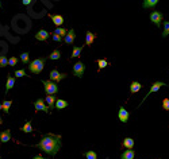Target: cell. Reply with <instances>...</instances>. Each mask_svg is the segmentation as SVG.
Segmentation results:
<instances>
[{
  "label": "cell",
  "instance_id": "obj_25",
  "mask_svg": "<svg viewBox=\"0 0 169 159\" xmlns=\"http://www.w3.org/2000/svg\"><path fill=\"white\" fill-rule=\"evenodd\" d=\"M54 34H58L60 37H65V35L68 34V30L64 29V27H57V29L54 30Z\"/></svg>",
  "mask_w": 169,
  "mask_h": 159
},
{
  "label": "cell",
  "instance_id": "obj_17",
  "mask_svg": "<svg viewBox=\"0 0 169 159\" xmlns=\"http://www.w3.org/2000/svg\"><path fill=\"white\" fill-rule=\"evenodd\" d=\"M10 139H11V131L10 130H6L4 132L0 134V142H1V143H6V142H8Z\"/></svg>",
  "mask_w": 169,
  "mask_h": 159
},
{
  "label": "cell",
  "instance_id": "obj_27",
  "mask_svg": "<svg viewBox=\"0 0 169 159\" xmlns=\"http://www.w3.org/2000/svg\"><path fill=\"white\" fill-rule=\"evenodd\" d=\"M84 156L87 159H98V154L95 151H87V153H84Z\"/></svg>",
  "mask_w": 169,
  "mask_h": 159
},
{
  "label": "cell",
  "instance_id": "obj_18",
  "mask_svg": "<svg viewBox=\"0 0 169 159\" xmlns=\"http://www.w3.org/2000/svg\"><path fill=\"white\" fill-rule=\"evenodd\" d=\"M95 41V34L91 31H87V35H85V45L87 46H91Z\"/></svg>",
  "mask_w": 169,
  "mask_h": 159
},
{
  "label": "cell",
  "instance_id": "obj_38",
  "mask_svg": "<svg viewBox=\"0 0 169 159\" xmlns=\"http://www.w3.org/2000/svg\"><path fill=\"white\" fill-rule=\"evenodd\" d=\"M3 124V120H1V117H0V125Z\"/></svg>",
  "mask_w": 169,
  "mask_h": 159
},
{
  "label": "cell",
  "instance_id": "obj_42",
  "mask_svg": "<svg viewBox=\"0 0 169 159\" xmlns=\"http://www.w3.org/2000/svg\"><path fill=\"white\" fill-rule=\"evenodd\" d=\"M0 146H1V144H0Z\"/></svg>",
  "mask_w": 169,
  "mask_h": 159
},
{
  "label": "cell",
  "instance_id": "obj_4",
  "mask_svg": "<svg viewBox=\"0 0 169 159\" xmlns=\"http://www.w3.org/2000/svg\"><path fill=\"white\" fill-rule=\"evenodd\" d=\"M34 108H35V111H43V112H46V113H51L50 109H49V107L46 105V102H45V100H43V99H38V100H37V101L34 102Z\"/></svg>",
  "mask_w": 169,
  "mask_h": 159
},
{
  "label": "cell",
  "instance_id": "obj_32",
  "mask_svg": "<svg viewBox=\"0 0 169 159\" xmlns=\"http://www.w3.org/2000/svg\"><path fill=\"white\" fill-rule=\"evenodd\" d=\"M20 61L23 64H29V53H22L20 54Z\"/></svg>",
  "mask_w": 169,
  "mask_h": 159
},
{
  "label": "cell",
  "instance_id": "obj_23",
  "mask_svg": "<svg viewBox=\"0 0 169 159\" xmlns=\"http://www.w3.org/2000/svg\"><path fill=\"white\" fill-rule=\"evenodd\" d=\"M48 58H50V59H53V61H54V59H60V58H61V51L56 49L54 51H51L50 55H49Z\"/></svg>",
  "mask_w": 169,
  "mask_h": 159
},
{
  "label": "cell",
  "instance_id": "obj_39",
  "mask_svg": "<svg viewBox=\"0 0 169 159\" xmlns=\"http://www.w3.org/2000/svg\"><path fill=\"white\" fill-rule=\"evenodd\" d=\"M0 8H1V1H0Z\"/></svg>",
  "mask_w": 169,
  "mask_h": 159
},
{
  "label": "cell",
  "instance_id": "obj_36",
  "mask_svg": "<svg viewBox=\"0 0 169 159\" xmlns=\"http://www.w3.org/2000/svg\"><path fill=\"white\" fill-rule=\"evenodd\" d=\"M31 1H32V0H22V4H25V6H29Z\"/></svg>",
  "mask_w": 169,
  "mask_h": 159
},
{
  "label": "cell",
  "instance_id": "obj_24",
  "mask_svg": "<svg viewBox=\"0 0 169 159\" xmlns=\"http://www.w3.org/2000/svg\"><path fill=\"white\" fill-rule=\"evenodd\" d=\"M22 131L23 132H26V134H30V132H32V125L30 121H26V124L22 127Z\"/></svg>",
  "mask_w": 169,
  "mask_h": 159
},
{
  "label": "cell",
  "instance_id": "obj_28",
  "mask_svg": "<svg viewBox=\"0 0 169 159\" xmlns=\"http://www.w3.org/2000/svg\"><path fill=\"white\" fill-rule=\"evenodd\" d=\"M169 35V20H166V22H164V31H162V38H165V37H168Z\"/></svg>",
  "mask_w": 169,
  "mask_h": 159
},
{
  "label": "cell",
  "instance_id": "obj_33",
  "mask_svg": "<svg viewBox=\"0 0 169 159\" xmlns=\"http://www.w3.org/2000/svg\"><path fill=\"white\" fill-rule=\"evenodd\" d=\"M16 64H18V58L11 57L10 59H8V65H10V66H15Z\"/></svg>",
  "mask_w": 169,
  "mask_h": 159
},
{
  "label": "cell",
  "instance_id": "obj_7",
  "mask_svg": "<svg viewBox=\"0 0 169 159\" xmlns=\"http://www.w3.org/2000/svg\"><path fill=\"white\" fill-rule=\"evenodd\" d=\"M162 86H168V85H166L165 82H162V81H157V80H156V81H153V85H152V88H150L149 93H147V95L144 97V101H145V100H146V97H147V96H149V95H152V93L157 92V90H158L160 88H162Z\"/></svg>",
  "mask_w": 169,
  "mask_h": 159
},
{
  "label": "cell",
  "instance_id": "obj_14",
  "mask_svg": "<svg viewBox=\"0 0 169 159\" xmlns=\"http://www.w3.org/2000/svg\"><path fill=\"white\" fill-rule=\"evenodd\" d=\"M14 85H15V78L11 77V74H8V76H7V84H6V95L12 89Z\"/></svg>",
  "mask_w": 169,
  "mask_h": 159
},
{
  "label": "cell",
  "instance_id": "obj_6",
  "mask_svg": "<svg viewBox=\"0 0 169 159\" xmlns=\"http://www.w3.org/2000/svg\"><path fill=\"white\" fill-rule=\"evenodd\" d=\"M84 72H85V65L83 62H76L73 65V74L77 77H83L84 76Z\"/></svg>",
  "mask_w": 169,
  "mask_h": 159
},
{
  "label": "cell",
  "instance_id": "obj_34",
  "mask_svg": "<svg viewBox=\"0 0 169 159\" xmlns=\"http://www.w3.org/2000/svg\"><path fill=\"white\" fill-rule=\"evenodd\" d=\"M162 108L165 109V111H169V99L162 100Z\"/></svg>",
  "mask_w": 169,
  "mask_h": 159
},
{
  "label": "cell",
  "instance_id": "obj_13",
  "mask_svg": "<svg viewBox=\"0 0 169 159\" xmlns=\"http://www.w3.org/2000/svg\"><path fill=\"white\" fill-rule=\"evenodd\" d=\"M74 38H76V37H74V30H69L68 34L64 37V42L68 43V45H72L74 42Z\"/></svg>",
  "mask_w": 169,
  "mask_h": 159
},
{
  "label": "cell",
  "instance_id": "obj_9",
  "mask_svg": "<svg viewBox=\"0 0 169 159\" xmlns=\"http://www.w3.org/2000/svg\"><path fill=\"white\" fill-rule=\"evenodd\" d=\"M118 117H119V120H121L122 123H127V121H129V117H130V113H129V112L126 111L123 107H121V108H119Z\"/></svg>",
  "mask_w": 169,
  "mask_h": 159
},
{
  "label": "cell",
  "instance_id": "obj_31",
  "mask_svg": "<svg viewBox=\"0 0 169 159\" xmlns=\"http://www.w3.org/2000/svg\"><path fill=\"white\" fill-rule=\"evenodd\" d=\"M8 65V59L4 55H0V67H6Z\"/></svg>",
  "mask_w": 169,
  "mask_h": 159
},
{
  "label": "cell",
  "instance_id": "obj_8",
  "mask_svg": "<svg viewBox=\"0 0 169 159\" xmlns=\"http://www.w3.org/2000/svg\"><path fill=\"white\" fill-rule=\"evenodd\" d=\"M65 77H66V73H60L57 69L51 70L50 72V80L51 81H54V82H58V81H61V80H64Z\"/></svg>",
  "mask_w": 169,
  "mask_h": 159
},
{
  "label": "cell",
  "instance_id": "obj_1",
  "mask_svg": "<svg viewBox=\"0 0 169 159\" xmlns=\"http://www.w3.org/2000/svg\"><path fill=\"white\" fill-rule=\"evenodd\" d=\"M41 151L49 154V155H56L61 148V136L54 134H49L41 139L38 144H37Z\"/></svg>",
  "mask_w": 169,
  "mask_h": 159
},
{
  "label": "cell",
  "instance_id": "obj_21",
  "mask_svg": "<svg viewBox=\"0 0 169 159\" xmlns=\"http://www.w3.org/2000/svg\"><path fill=\"white\" fill-rule=\"evenodd\" d=\"M68 101H65V100H57V101H56V108L57 109H64V108H66L68 107Z\"/></svg>",
  "mask_w": 169,
  "mask_h": 159
},
{
  "label": "cell",
  "instance_id": "obj_2",
  "mask_svg": "<svg viewBox=\"0 0 169 159\" xmlns=\"http://www.w3.org/2000/svg\"><path fill=\"white\" fill-rule=\"evenodd\" d=\"M45 64H46V58H37V59H34L32 62L29 64V69L31 73L39 74L45 67Z\"/></svg>",
  "mask_w": 169,
  "mask_h": 159
},
{
  "label": "cell",
  "instance_id": "obj_3",
  "mask_svg": "<svg viewBox=\"0 0 169 159\" xmlns=\"http://www.w3.org/2000/svg\"><path fill=\"white\" fill-rule=\"evenodd\" d=\"M42 84H43V88H45V92L48 95H56L58 92V86L54 81H50V80H46L43 81L42 80Z\"/></svg>",
  "mask_w": 169,
  "mask_h": 159
},
{
  "label": "cell",
  "instance_id": "obj_12",
  "mask_svg": "<svg viewBox=\"0 0 169 159\" xmlns=\"http://www.w3.org/2000/svg\"><path fill=\"white\" fill-rule=\"evenodd\" d=\"M141 89H142V84H139L138 81H131V84H130V93L131 95L139 92Z\"/></svg>",
  "mask_w": 169,
  "mask_h": 159
},
{
  "label": "cell",
  "instance_id": "obj_16",
  "mask_svg": "<svg viewBox=\"0 0 169 159\" xmlns=\"http://www.w3.org/2000/svg\"><path fill=\"white\" fill-rule=\"evenodd\" d=\"M49 16H50V19L53 20V23H54L56 26H58V27L64 24V18L61 15H49Z\"/></svg>",
  "mask_w": 169,
  "mask_h": 159
},
{
  "label": "cell",
  "instance_id": "obj_35",
  "mask_svg": "<svg viewBox=\"0 0 169 159\" xmlns=\"http://www.w3.org/2000/svg\"><path fill=\"white\" fill-rule=\"evenodd\" d=\"M51 38H53V41H56V42H62V37H60L58 34H54V32H53V37H51Z\"/></svg>",
  "mask_w": 169,
  "mask_h": 159
},
{
  "label": "cell",
  "instance_id": "obj_22",
  "mask_svg": "<svg viewBox=\"0 0 169 159\" xmlns=\"http://www.w3.org/2000/svg\"><path fill=\"white\" fill-rule=\"evenodd\" d=\"M11 104H12V101H10V100L3 101V104H1V109H3L6 113H8V112H10V108H11Z\"/></svg>",
  "mask_w": 169,
  "mask_h": 159
},
{
  "label": "cell",
  "instance_id": "obj_15",
  "mask_svg": "<svg viewBox=\"0 0 169 159\" xmlns=\"http://www.w3.org/2000/svg\"><path fill=\"white\" fill-rule=\"evenodd\" d=\"M135 158V153L133 151V148H127L126 151H123L121 155V159H134Z\"/></svg>",
  "mask_w": 169,
  "mask_h": 159
},
{
  "label": "cell",
  "instance_id": "obj_40",
  "mask_svg": "<svg viewBox=\"0 0 169 159\" xmlns=\"http://www.w3.org/2000/svg\"><path fill=\"white\" fill-rule=\"evenodd\" d=\"M0 109H1V104H0Z\"/></svg>",
  "mask_w": 169,
  "mask_h": 159
},
{
  "label": "cell",
  "instance_id": "obj_19",
  "mask_svg": "<svg viewBox=\"0 0 169 159\" xmlns=\"http://www.w3.org/2000/svg\"><path fill=\"white\" fill-rule=\"evenodd\" d=\"M157 4H158V0H144L142 7H144V8H153Z\"/></svg>",
  "mask_w": 169,
  "mask_h": 159
},
{
  "label": "cell",
  "instance_id": "obj_30",
  "mask_svg": "<svg viewBox=\"0 0 169 159\" xmlns=\"http://www.w3.org/2000/svg\"><path fill=\"white\" fill-rule=\"evenodd\" d=\"M27 76V73H26L25 69H18L15 70V77H26Z\"/></svg>",
  "mask_w": 169,
  "mask_h": 159
},
{
  "label": "cell",
  "instance_id": "obj_11",
  "mask_svg": "<svg viewBox=\"0 0 169 159\" xmlns=\"http://www.w3.org/2000/svg\"><path fill=\"white\" fill-rule=\"evenodd\" d=\"M56 101H57V99H56V95H48V96H46L45 102H46V104H48L49 109H54Z\"/></svg>",
  "mask_w": 169,
  "mask_h": 159
},
{
  "label": "cell",
  "instance_id": "obj_29",
  "mask_svg": "<svg viewBox=\"0 0 169 159\" xmlns=\"http://www.w3.org/2000/svg\"><path fill=\"white\" fill-rule=\"evenodd\" d=\"M98 65H99V70H100V69H104L105 66H108V62L105 59H103V58H100V59H98Z\"/></svg>",
  "mask_w": 169,
  "mask_h": 159
},
{
  "label": "cell",
  "instance_id": "obj_10",
  "mask_svg": "<svg viewBox=\"0 0 169 159\" xmlns=\"http://www.w3.org/2000/svg\"><path fill=\"white\" fill-rule=\"evenodd\" d=\"M49 32L46 31V30H39L37 34H35V39L37 41H42V42H45V41H48V38H49Z\"/></svg>",
  "mask_w": 169,
  "mask_h": 159
},
{
  "label": "cell",
  "instance_id": "obj_5",
  "mask_svg": "<svg viewBox=\"0 0 169 159\" xmlns=\"http://www.w3.org/2000/svg\"><path fill=\"white\" fill-rule=\"evenodd\" d=\"M162 16H164L162 12H160V11H153V12L150 14V20H152L157 27H160L161 23H162Z\"/></svg>",
  "mask_w": 169,
  "mask_h": 159
},
{
  "label": "cell",
  "instance_id": "obj_41",
  "mask_svg": "<svg viewBox=\"0 0 169 159\" xmlns=\"http://www.w3.org/2000/svg\"><path fill=\"white\" fill-rule=\"evenodd\" d=\"M154 159H158V158H154Z\"/></svg>",
  "mask_w": 169,
  "mask_h": 159
},
{
  "label": "cell",
  "instance_id": "obj_26",
  "mask_svg": "<svg viewBox=\"0 0 169 159\" xmlns=\"http://www.w3.org/2000/svg\"><path fill=\"white\" fill-rule=\"evenodd\" d=\"M84 46H80V47H74L73 51H72V55H70V58H77L80 55V53H81V50H83Z\"/></svg>",
  "mask_w": 169,
  "mask_h": 159
},
{
  "label": "cell",
  "instance_id": "obj_20",
  "mask_svg": "<svg viewBox=\"0 0 169 159\" xmlns=\"http://www.w3.org/2000/svg\"><path fill=\"white\" fill-rule=\"evenodd\" d=\"M122 146L131 150L133 147H134V139H131V138H126V139L123 140V144H122Z\"/></svg>",
  "mask_w": 169,
  "mask_h": 159
},
{
  "label": "cell",
  "instance_id": "obj_37",
  "mask_svg": "<svg viewBox=\"0 0 169 159\" xmlns=\"http://www.w3.org/2000/svg\"><path fill=\"white\" fill-rule=\"evenodd\" d=\"M32 159H48V158H43V156H41V155H35Z\"/></svg>",
  "mask_w": 169,
  "mask_h": 159
}]
</instances>
